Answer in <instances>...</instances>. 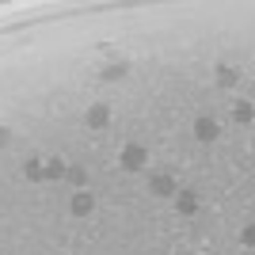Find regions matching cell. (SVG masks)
<instances>
[{"label":"cell","instance_id":"6da1fadb","mask_svg":"<svg viewBox=\"0 0 255 255\" xmlns=\"http://www.w3.org/2000/svg\"><path fill=\"white\" fill-rule=\"evenodd\" d=\"M118 164L126 171H141L145 164H149V152H145V145H137V141H129L126 149H122V156H118Z\"/></svg>","mask_w":255,"mask_h":255},{"label":"cell","instance_id":"7a4b0ae2","mask_svg":"<svg viewBox=\"0 0 255 255\" xmlns=\"http://www.w3.org/2000/svg\"><path fill=\"white\" fill-rule=\"evenodd\" d=\"M149 191H152V194H164V198H171L179 187H175V179H171V175L156 171V175H149Z\"/></svg>","mask_w":255,"mask_h":255},{"label":"cell","instance_id":"3957f363","mask_svg":"<svg viewBox=\"0 0 255 255\" xmlns=\"http://www.w3.org/2000/svg\"><path fill=\"white\" fill-rule=\"evenodd\" d=\"M217 133H221V129H217L213 118H194V137H198V141H213Z\"/></svg>","mask_w":255,"mask_h":255},{"label":"cell","instance_id":"277c9868","mask_svg":"<svg viewBox=\"0 0 255 255\" xmlns=\"http://www.w3.org/2000/svg\"><path fill=\"white\" fill-rule=\"evenodd\" d=\"M92 210H96V198H92L88 191H76V198H73V213H76V217H84V213H92Z\"/></svg>","mask_w":255,"mask_h":255},{"label":"cell","instance_id":"5b68a950","mask_svg":"<svg viewBox=\"0 0 255 255\" xmlns=\"http://www.w3.org/2000/svg\"><path fill=\"white\" fill-rule=\"evenodd\" d=\"M107 118H111V111H107L103 103H96L92 111H88V126H92V129H103V126H107Z\"/></svg>","mask_w":255,"mask_h":255},{"label":"cell","instance_id":"8992f818","mask_svg":"<svg viewBox=\"0 0 255 255\" xmlns=\"http://www.w3.org/2000/svg\"><path fill=\"white\" fill-rule=\"evenodd\" d=\"M171 198H175V210H179V213H194V210H198V202H194L191 191H175Z\"/></svg>","mask_w":255,"mask_h":255},{"label":"cell","instance_id":"52a82bcc","mask_svg":"<svg viewBox=\"0 0 255 255\" xmlns=\"http://www.w3.org/2000/svg\"><path fill=\"white\" fill-rule=\"evenodd\" d=\"M42 175H46V179H61L65 164H61V160H50V164H42Z\"/></svg>","mask_w":255,"mask_h":255},{"label":"cell","instance_id":"ba28073f","mask_svg":"<svg viewBox=\"0 0 255 255\" xmlns=\"http://www.w3.org/2000/svg\"><path fill=\"white\" fill-rule=\"evenodd\" d=\"M65 175H69V179H73L76 187H84V179H88V175H84V168H80V164H65Z\"/></svg>","mask_w":255,"mask_h":255},{"label":"cell","instance_id":"9c48e42d","mask_svg":"<svg viewBox=\"0 0 255 255\" xmlns=\"http://www.w3.org/2000/svg\"><path fill=\"white\" fill-rule=\"evenodd\" d=\"M126 73H129V65H107L103 80H118V76H126Z\"/></svg>","mask_w":255,"mask_h":255},{"label":"cell","instance_id":"30bf717a","mask_svg":"<svg viewBox=\"0 0 255 255\" xmlns=\"http://www.w3.org/2000/svg\"><path fill=\"white\" fill-rule=\"evenodd\" d=\"M27 179H46V175H42V164H38V160H27Z\"/></svg>","mask_w":255,"mask_h":255},{"label":"cell","instance_id":"8fae6325","mask_svg":"<svg viewBox=\"0 0 255 255\" xmlns=\"http://www.w3.org/2000/svg\"><path fill=\"white\" fill-rule=\"evenodd\" d=\"M236 122H244V126L252 122V103H240V107H236Z\"/></svg>","mask_w":255,"mask_h":255},{"label":"cell","instance_id":"7c38bea8","mask_svg":"<svg viewBox=\"0 0 255 255\" xmlns=\"http://www.w3.org/2000/svg\"><path fill=\"white\" fill-rule=\"evenodd\" d=\"M8 141H11V129H8V126H0V149H4Z\"/></svg>","mask_w":255,"mask_h":255}]
</instances>
